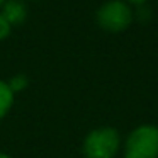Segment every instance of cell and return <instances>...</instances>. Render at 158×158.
<instances>
[{
	"mask_svg": "<svg viewBox=\"0 0 158 158\" xmlns=\"http://www.w3.org/2000/svg\"><path fill=\"white\" fill-rule=\"evenodd\" d=\"M0 158H10L9 155H5V153H0Z\"/></svg>",
	"mask_w": 158,
	"mask_h": 158,
	"instance_id": "9c48e42d",
	"label": "cell"
},
{
	"mask_svg": "<svg viewBox=\"0 0 158 158\" xmlns=\"http://www.w3.org/2000/svg\"><path fill=\"white\" fill-rule=\"evenodd\" d=\"M0 14L4 15V19L10 26H19L27 17V9H26V5L21 0H7L4 4V7H2Z\"/></svg>",
	"mask_w": 158,
	"mask_h": 158,
	"instance_id": "277c9868",
	"label": "cell"
},
{
	"mask_svg": "<svg viewBox=\"0 0 158 158\" xmlns=\"http://www.w3.org/2000/svg\"><path fill=\"white\" fill-rule=\"evenodd\" d=\"M10 29H12V26L4 19V15L0 14V41H2V39H5L9 34H10Z\"/></svg>",
	"mask_w": 158,
	"mask_h": 158,
	"instance_id": "52a82bcc",
	"label": "cell"
},
{
	"mask_svg": "<svg viewBox=\"0 0 158 158\" xmlns=\"http://www.w3.org/2000/svg\"><path fill=\"white\" fill-rule=\"evenodd\" d=\"M127 2H131V4H144L146 0H127Z\"/></svg>",
	"mask_w": 158,
	"mask_h": 158,
	"instance_id": "ba28073f",
	"label": "cell"
},
{
	"mask_svg": "<svg viewBox=\"0 0 158 158\" xmlns=\"http://www.w3.org/2000/svg\"><path fill=\"white\" fill-rule=\"evenodd\" d=\"M4 2H5V0H0V5H2V4H4Z\"/></svg>",
	"mask_w": 158,
	"mask_h": 158,
	"instance_id": "30bf717a",
	"label": "cell"
},
{
	"mask_svg": "<svg viewBox=\"0 0 158 158\" xmlns=\"http://www.w3.org/2000/svg\"><path fill=\"white\" fill-rule=\"evenodd\" d=\"M9 87H10L12 92H21V90H24L26 87H27V78H26L24 75H15L14 78H10V82H7Z\"/></svg>",
	"mask_w": 158,
	"mask_h": 158,
	"instance_id": "8992f818",
	"label": "cell"
},
{
	"mask_svg": "<svg viewBox=\"0 0 158 158\" xmlns=\"http://www.w3.org/2000/svg\"><path fill=\"white\" fill-rule=\"evenodd\" d=\"M121 138L114 127H99L87 134L83 155L87 158H114L119 150Z\"/></svg>",
	"mask_w": 158,
	"mask_h": 158,
	"instance_id": "7a4b0ae2",
	"label": "cell"
},
{
	"mask_svg": "<svg viewBox=\"0 0 158 158\" xmlns=\"http://www.w3.org/2000/svg\"><path fill=\"white\" fill-rule=\"evenodd\" d=\"M12 102H14V92L7 82H0V119L5 117V114L10 110Z\"/></svg>",
	"mask_w": 158,
	"mask_h": 158,
	"instance_id": "5b68a950",
	"label": "cell"
},
{
	"mask_svg": "<svg viewBox=\"0 0 158 158\" xmlns=\"http://www.w3.org/2000/svg\"><path fill=\"white\" fill-rule=\"evenodd\" d=\"M126 158H158V127L139 126L127 136L124 146Z\"/></svg>",
	"mask_w": 158,
	"mask_h": 158,
	"instance_id": "6da1fadb",
	"label": "cell"
},
{
	"mask_svg": "<svg viewBox=\"0 0 158 158\" xmlns=\"http://www.w3.org/2000/svg\"><path fill=\"white\" fill-rule=\"evenodd\" d=\"M97 22L109 32H121L133 22V12L123 0H110L97 10Z\"/></svg>",
	"mask_w": 158,
	"mask_h": 158,
	"instance_id": "3957f363",
	"label": "cell"
}]
</instances>
